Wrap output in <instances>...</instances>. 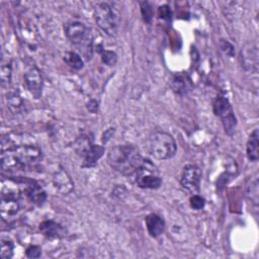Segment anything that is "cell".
Wrapping results in <instances>:
<instances>
[{
	"label": "cell",
	"instance_id": "6da1fadb",
	"mask_svg": "<svg viewBox=\"0 0 259 259\" xmlns=\"http://www.w3.org/2000/svg\"><path fill=\"white\" fill-rule=\"evenodd\" d=\"M42 159V152L35 145H18L2 150L1 169L4 172H13L25 169Z\"/></svg>",
	"mask_w": 259,
	"mask_h": 259
},
{
	"label": "cell",
	"instance_id": "7a4b0ae2",
	"mask_svg": "<svg viewBox=\"0 0 259 259\" xmlns=\"http://www.w3.org/2000/svg\"><path fill=\"white\" fill-rule=\"evenodd\" d=\"M139 149L132 144H121L112 147L107 154L109 166L123 176L135 175L144 163Z\"/></svg>",
	"mask_w": 259,
	"mask_h": 259
},
{
	"label": "cell",
	"instance_id": "3957f363",
	"mask_svg": "<svg viewBox=\"0 0 259 259\" xmlns=\"http://www.w3.org/2000/svg\"><path fill=\"white\" fill-rule=\"evenodd\" d=\"M64 32L70 42L87 59H90L93 49V36L91 30L83 22L71 20L64 25Z\"/></svg>",
	"mask_w": 259,
	"mask_h": 259
},
{
	"label": "cell",
	"instance_id": "277c9868",
	"mask_svg": "<svg viewBox=\"0 0 259 259\" xmlns=\"http://www.w3.org/2000/svg\"><path fill=\"white\" fill-rule=\"evenodd\" d=\"M146 148L149 154L158 160H168L172 158L177 151L174 138L163 131L151 133L147 139Z\"/></svg>",
	"mask_w": 259,
	"mask_h": 259
},
{
	"label": "cell",
	"instance_id": "5b68a950",
	"mask_svg": "<svg viewBox=\"0 0 259 259\" xmlns=\"http://www.w3.org/2000/svg\"><path fill=\"white\" fill-rule=\"evenodd\" d=\"M93 15L99 28L109 36H115L118 27V18L107 2H97L93 6Z\"/></svg>",
	"mask_w": 259,
	"mask_h": 259
},
{
	"label": "cell",
	"instance_id": "8992f818",
	"mask_svg": "<svg viewBox=\"0 0 259 259\" xmlns=\"http://www.w3.org/2000/svg\"><path fill=\"white\" fill-rule=\"evenodd\" d=\"M212 110L213 113L221 119L225 133L232 136L237 126V118L228 98L223 95H219L213 101Z\"/></svg>",
	"mask_w": 259,
	"mask_h": 259
},
{
	"label": "cell",
	"instance_id": "52a82bcc",
	"mask_svg": "<svg viewBox=\"0 0 259 259\" xmlns=\"http://www.w3.org/2000/svg\"><path fill=\"white\" fill-rule=\"evenodd\" d=\"M76 151L82 157V167L90 168L96 165L97 161L103 156L104 148L101 145H95L87 137L81 138L76 144Z\"/></svg>",
	"mask_w": 259,
	"mask_h": 259
},
{
	"label": "cell",
	"instance_id": "ba28073f",
	"mask_svg": "<svg viewBox=\"0 0 259 259\" xmlns=\"http://www.w3.org/2000/svg\"><path fill=\"white\" fill-rule=\"evenodd\" d=\"M135 175L136 183L141 188L158 189L162 184V178L157 167L148 159L144 160L142 167Z\"/></svg>",
	"mask_w": 259,
	"mask_h": 259
},
{
	"label": "cell",
	"instance_id": "9c48e42d",
	"mask_svg": "<svg viewBox=\"0 0 259 259\" xmlns=\"http://www.w3.org/2000/svg\"><path fill=\"white\" fill-rule=\"evenodd\" d=\"M201 177L202 173L200 168L197 167L196 165L188 164L182 170L180 184L186 191L192 194H196L200 188Z\"/></svg>",
	"mask_w": 259,
	"mask_h": 259
},
{
	"label": "cell",
	"instance_id": "30bf717a",
	"mask_svg": "<svg viewBox=\"0 0 259 259\" xmlns=\"http://www.w3.org/2000/svg\"><path fill=\"white\" fill-rule=\"evenodd\" d=\"M19 192L15 189L6 188L4 185L2 187V195H1V203L0 210L3 220H7L15 215L19 210V202H18Z\"/></svg>",
	"mask_w": 259,
	"mask_h": 259
},
{
	"label": "cell",
	"instance_id": "8fae6325",
	"mask_svg": "<svg viewBox=\"0 0 259 259\" xmlns=\"http://www.w3.org/2000/svg\"><path fill=\"white\" fill-rule=\"evenodd\" d=\"M23 79L25 86L31 95H33L34 98H39L42 90V77L38 68L33 64L26 66Z\"/></svg>",
	"mask_w": 259,
	"mask_h": 259
},
{
	"label": "cell",
	"instance_id": "7c38bea8",
	"mask_svg": "<svg viewBox=\"0 0 259 259\" xmlns=\"http://www.w3.org/2000/svg\"><path fill=\"white\" fill-rule=\"evenodd\" d=\"M53 183L55 188L65 195L69 194L74 189V183L71 177L63 168H60L53 174Z\"/></svg>",
	"mask_w": 259,
	"mask_h": 259
},
{
	"label": "cell",
	"instance_id": "4fadbf2b",
	"mask_svg": "<svg viewBox=\"0 0 259 259\" xmlns=\"http://www.w3.org/2000/svg\"><path fill=\"white\" fill-rule=\"evenodd\" d=\"M242 64L246 70L251 72H257L258 67V51L257 47L250 45L242 49L241 51Z\"/></svg>",
	"mask_w": 259,
	"mask_h": 259
},
{
	"label": "cell",
	"instance_id": "5bb4252c",
	"mask_svg": "<svg viewBox=\"0 0 259 259\" xmlns=\"http://www.w3.org/2000/svg\"><path fill=\"white\" fill-rule=\"evenodd\" d=\"M25 193L30 201L37 205H41L47 199V192L45 189L33 180L26 181Z\"/></svg>",
	"mask_w": 259,
	"mask_h": 259
},
{
	"label": "cell",
	"instance_id": "9a60e30c",
	"mask_svg": "<svg viewBox=\"0 0 259 259\" xmlns=\"http://www.w3.org/2000/svg\"><path fill=\"white\" fill-rule=\"evenodd\" d=\"M38 229L40 233L49 239H57V238H62L65 235V229L63 226H61L59 223L52 221V220H47L42 221Z\"/></svg>",
	"mask_w": 259,
	"mask_h": 259
},
{
	"label": "cell",
	"instance_id": "2e32d148",
	"mask_svg": "<svg viewBox=\"0 0 259 259\" xmlns=\"http://www.w3.org/2000/svg\"><path fill=\"white\" fill-rule=\"evenodd\" d=\"M145 224H146V228L148 230L149 235L153 238L159 237L165 231L164 220L156 213L148 214L145 219Z\"/></svg>",
	"mask_w": 259,
	"mask_h": 259
},
{
	"label": "cell",
	"instance_id": "e0dca14e",
	"mask_svg": "<svg viewBox=\"0 0 259 259\" xmlns=\"http://www.w3.org/2000/svg\"><path fill=\"white\" fill-rule=\"evenodd\" d=\"M8 109L13 114H21L25 111V103L18 91H10L6 96Z\"/></svg>",
	"mask_w": 259,
	"mask_h": 259
},
{
	"label": "cell",
	"instance_id": "ac0fdd59",
	"mask_svg": "<svg viewBox=\"0 0 259 259\" xmlns=\"http://www.w3.org/2000/svg\"><path fill=\"white\" fill-rule=\"evenodd\" d=\"M258 146H259V133H258V128H255L250 134L249 139L247 141V145H246L247 157L252 162H256L259 159Z\"/></svg>",
	"mask_w": 259,
	"mask_h": 259
},
{
	"label": "cell",
	"instance_id": "d6986e66",
	"mask_svg": "<svg viewBox=\"0 0 259 259\" xmlns=\"http://www.w3.org/2000/svg\"><path fill=\"white\" fill-rule=\"evenodd\" d=\"M11 75H12L11 62L8 61V59L7 60L2 59L1 69H0V78H1V86L3 88H6L10 85Z\"/></svg>",
	"mask_w": 259,
	"mask_h": 259
},
{
	"label": "cell",
	"instance_id": "ffe728a7",
	"mask_svg": "<svg viewBox=\"0 0 259 259\" xmlns=\"http://www.w3.org/2000/svg\"><path fill=\"white\" fill-rule=\"evenodd\" d=\"M64 62L74 70H80L84 66V62L79 54L76 52H66L63 57Z\"/></svg>",
	"mask_w": 259,
	"mask_h": 259
},
{
	"label": "cell",
	"instance_id": "44dd1931",
	"mask_svg": "<svg viewBox=\"0 0 259 259\" xmlns=\"http://www.w3.org/2000/svg\"><path fill=\"white\" fill-rule=\"evenodd\" d=\"M171 87L173 91L179 95L185 94L188 89L187 82L182 77H179V76H176L171 80Z\"/></svg>",
	"mask_w": 259,
	"mask_h": 259
},
{
	"label": "cell",
	"instance_id": "7402d4cb",
	"mask_svg": "<svg viewBox=\"0 0 259 259\" xmlns=\"http://www.w3.org/2000/svg\"><path fill=\"white\" fill-rule=\"evenodd\" d=\"M13 251H14V245L12 241L6 239L1 240V252L0 255L4 259H9L13 256Z\"/></svg>",
	"mask_w": 259,
	"mask_h": 259
},
{
	"label": "cell",
	"instance_id": "603a6c76",
	"mask_svg": "<svg viewBox=\"0 0 259 259\" xmlns=\"http://www.w3.org/2000/svg\"><path fill=\"white\" fill-rule=\"evenodd\" d=\"M140 7H141V13L143 16V19L145 22H151L152 17H153V8L151 3L147 1L140 2Z\"/></svg>",
	"mask_w": 259,
	"mask_h": 259
},
{
	"label": "cell",
	"instance_id": "cb8c5ba5",
	"mask_svg": "<svg viewBox=\"0 0 259 259\" xmlns=\"http://www.w3.org/2000/svg\"><path fill=\"white\" fill-rule=\"evenodd\" d=\"M101 61L107 66H113L117 62V56L112 51L103 50L101 52Z\"/></svg>",
	"mask_w": 259,
	"mask_h": 259
},
{
	"label": "cell",
	"instance_id": "d4e9b609",
	"mask_svg": "<svg viewBox=\"0 0 259 259\" xmlns=\"http://www.w3.org/2000/svg\"><path fill=\"white\" fill-rule=\"evenodd\" d=\"M247 196L255 204H258V181L255 179L247 189Z\"/></svg>",
	"mask_w": 259,
	"mask_h": 259
},
{
	"label": "cell",
	"instance_id": "484cf974",
	"mask_svg": "<svg viewBox=\"0 0 259 259\" xmlns=\"http://www.w3.org/2000/svg\"><path fill=\"white\" fill-rule=\"evenodd\" d=\"M189 204L193 209H202L205 205V199L198 194H193L189 199Z\"/></svg>",
	"mask_w": 259,
	"mask_h": 259
},
{
	"label": "cell",
	"instance_id": "4316f807",
	"mask_svg": "<svg viewBox=\"0 0 259 259\" xmlns=\"http://www.w3.org/2000/svg\"><path fill=\"white\" fill-rule=\"evenodd\" d=\"M25 255L28 258H38L41 255V249L39 246L30 245L26 248Z\"/></svg>",
	"mask_w": 259,
	"mask_h": 259
},
{
	"label": "cell",
	"instance_id": "83f0119b",
	"mask_svg": "<svg viewBox=\"0 0 259 259\" xmlns=\"http://www.w3.org/2000/svg\"><path fill=\"white\" fill-rule=\"evenodd\" d=\"M220 47H221L222 51H223L225 54H227L228 56H230V57H233V56H234V47H233L229 41H227V40H225V39H221V41H220Z\"/></svg>",
	"mask_w": 259,
	"mask_h": 259
},
{
	"label": "cell",
	"instance_id": "f1b7e54d",
	"mask_svg": "<svg viewBox=\"0 0 259 259\" xmlns=\"http://www.w3.org/2000/svg\"><path fill=\"white\" fill-rule=\"evenodd\" d=\"M159 14H160V17H162V18L169 17V16H170V10H169L168 6H167V5L161 6V7L159 8Z\"/></svg>",
	"mask_w": 259,
	"mask_h": 259
},
{
	"label": "cell",
	"instance_id": "f546056e",
	"mask_svg": "<svg viewBox=\"0 0 259 259\" xmlns=\"http://www.w3.org/2000/svg\"><path fill=\"white\" fill-rule=\"evenodd\" d=\"M87 108H88V110L91 111V112H96V111L98 110V103H97V101L91 99V100L87 103Z\"/></svg>",
	"mask_w": 259,
	"mask_h": 259
}]
</instances>
